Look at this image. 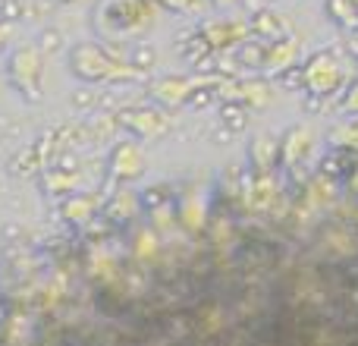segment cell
<instances>
[]
</instances>
